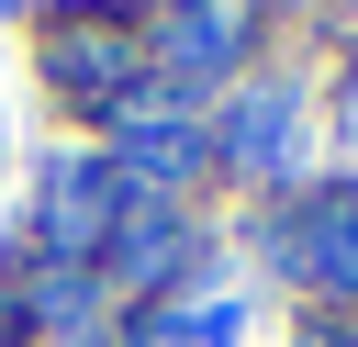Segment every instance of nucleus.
<instances>
[{
	"mask_svg": "<svg viewBox=\"0 0 358 347\" xmlns=\"http://www.w3.org/2000/svg\"><path fill=\"white\" fill-rule=\"evenodd\" d=\"M302 269L336 280V291H358V201H347V190L324 201V224H302Z\"/></svg>",
	"mask_w": 358,
	"mask_h": 347,
	"instance_id": "obj_1",
	"label": "nucleus"
},
{
	"mask_svg": "<svg viewBox=\"0 0 358 347\" xmlns=\"http://www.w3.org/2000/svg\"><path fill=\"white\" fill-rule=\"evenodd\" d=\"M224 45H235V11H224V0H190L179 34H168V67H213Z\"/></svg>",
	"mask_w": 358,
	"mask_h": 347,
	"instance_id": "obj_2",
	"label": "nucleus"
},
{
	"mask_svg": "<svg viewBox=\"0 0 358 347\" xmlns=\"http://www.w3.org/2000/svg\"><path fill=\"white\" fill-rule=\"evenodd\" d=\"M90 224H101V179H90V168H67V179H56V201H45V235H56V246H78Z\"/></svg>",
	"mask_w": 358,
	"mask_h": 347,
	"instance_id": "obj_3",
	"label": "nucleus"
}]
</instances>
